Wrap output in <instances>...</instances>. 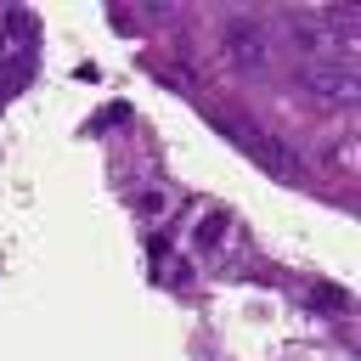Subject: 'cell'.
Masks as SVG:
<instances>
[{"instance_id":"6da1fadb","label":"cell","mask_w":361,"mask_h":361,"mask_svg":"<svg viewBox=\"0 0 361 361\" xmlns=\"http://www.w3.org/2000/svg\"><path fill=\"white\" fill-rule=\"evenodd\" d=\"M220 45H226V56H231V62H243V68L265 62V28H259V23H226Z\"/></svg>"},{"instance_id":"7a4b0ae2","label":"cell","mask_w":361,"mask_h":361,"mask_svg":"<svg viewBox=\"0 0 361 361\" xmlns=\"http://www.w3.org/2000/svg\"><path fill=\"white\" fill-rule=\"evenodd\" d=\"M305 85H310V96H322V102H344V96H355V73H350V68H316Z\"/></svg>"},{"instance_id":"3957f363","label":"cell","mask_w":361,"mask_h":361,"mask_svg":"<svg viewBox=\"0 0 361 361\" xmlns=\"http://www.w3.org/2000/svg\"><path fill=\"white\" fill-rule=\"evenodd\" d=\"M220 231H226V214H209V220L197 226V243H203V248H214V243H220Z\"/></svg>"},{"instance_id":"277c9868","label":"cell","mask_w":361,"mask_h":361,"mask_svg":"<svg viewBox=\"0 0 361 361\" xmlns=\"http://www.w3.org/2000/svg\"><path fill=\"white\" fill-rule=\"evenodd\" d=\"M310 299H316V305H344V293H338V288H316Z\"/></svg>"}]
</instances>
